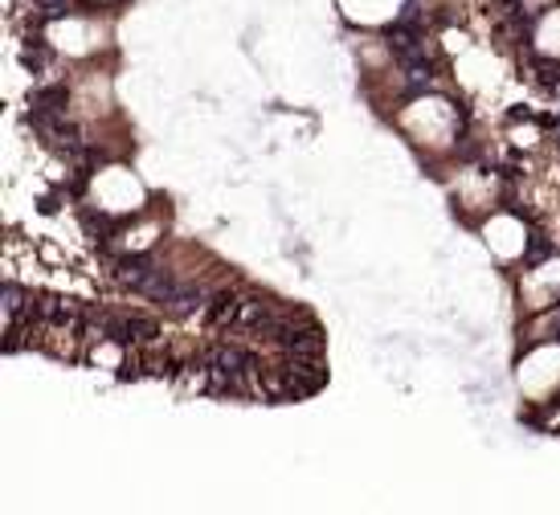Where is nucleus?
Segmentation results:
<instances>
[{
    "instance_id": "obj_1",
    "label": "nucleus",
    "mask_w": 560,
    "mask_h": 515,
    "mask_svg": "<svg viewBox=\"0 0 560 515\" xmlns=\"http://www.w3.org/2000/svg\"><path fill=\"white\" fill-rule=\"evenodd\" d=\"M548 250H552V246H548V242H545V237H540V234H532V250L528 254H524V262H540V258H545V254Z\"/></svg>"
}]
</instances>
